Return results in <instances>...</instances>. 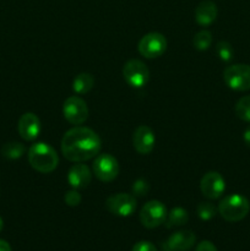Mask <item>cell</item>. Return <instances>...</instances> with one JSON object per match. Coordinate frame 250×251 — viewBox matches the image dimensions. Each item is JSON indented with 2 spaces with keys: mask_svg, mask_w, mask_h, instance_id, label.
Instances as JSON below:
<instances>
[{
  "mask_svg": "<svg viewBox=\"0 0 250 251\" xmlns=\"http://www.w3.org/2000/svg\"><path fill=\"white\" fill-rule=\"evenodd\" d=\"M102 141L92 129L77 126L68 130L61 139V153L68 161L82 163L100 154Z\"/></svg>",
  "mask_w": 250,
  "mask_h": 251,
  "instance_id": "6da1fadb",
  "label": "cell"
},
{
  "mask_svg": "<svg viewBox=\"0 0 250 251\" xmlns=\"http://www.w3.org/2000/svg\"><path fill=\"white\" fill-rule=\"evenodd\" d=\"M28 163L34 171L42 174L51 173L58 167L59 157L55 150L48 144L37 142L28 150Z\"/></svg>",
  "mask_w": 250,
  "mask_h": 251,
  "instance_id": "7a4b0ae2",
  "label": "cell"
},
{
  "mask_svg": "<svg viewBox=\"0 0 250 251\" xmlns=\"http://www.w3.org/2000/svg\"><path fill=\"white\" fill-rule=\"evenodd\" d=\"M221 217L227 222H239L244 220L250 211V202L245 196L232 194L221 200L217 207Z\"/></svg>",
  "mask_w": 250,
  "mask_h": 251,
  "instance_id": "3957f363",
  "label": "cell"
},
{
  "mask_svg": "<svg viewBox=\"0 0 250 251\" xmlns=\"http://www.w3.org/2000/svg\"><path fill=\"white\" fill-rule=\"evenodd\" d=\"M223 80L225 85L234 91L250 90V65L234 64L223 71Z\"/></svg>",
  "mask_w": 250,
  "mask_h": 251,
  "instance_id": "277c9868",
  "label": "cell"
},
{
  "mask_svg": "<svg viewBox=\"0 0 250 251\" xmlns=\"http://www.w3.org/2000/svg\"><path fill=\"white\" fill-rule=\"evenodd\" d=\"M93 174L98 180L103 183H110L119 174V163L117 158L109 153L97 154L92 164Z\"/></svg>",
  "mask_w": 250,
  "mask_h": 251,
  "instance_id": "5b68a950",
  "label": "cell"
},
{
  "mask_svg": "<svg viewBox=\"0 0 250 251\" xmlns=\"http://www.w3.org/2000/svg\"><path fill=\"white\" fill-rule=\"evenodd\" d=\"M167 208L161 201L152 200L145 203L140 212V222L147 229H153L163 225L167 220Z\"/></svg>",
  "mask_w": 250,
  "mask_h": 251,
  "instance_id": "8992f818",
  "label": "cell"
},
{
  "mask_svg": "<svg viewBox=\"0 0 250 251\" xmlns=\"http://www.w3.org/2000/svg\"><path fill=\"white\" fill-rule=\"evenodd\" d=\"M139 53L147 59H154L164 54L167 49V39L159 32H150L139 42Z\"/></svg>",
  "mask_w": 250,
  "mask_h": 251,
  "instance_id": "52a82bcc",
  "label": "cell"
},
{
  "mask_svg": "<svg viewBox=\"0 0 250 251\" xmlns=\"http://www.w3.org/2000/svg\"><path fill=\"white\" fill-rule=\"evenodd\" d=\"M123 76L126 83L131 87H144L150 78V71L146 64L137 59L126 61L123 66Z\"/></svg>",
  "mask_w": 250,
  "mask_h": 251,
  "instance_id": "ba28073f",
  "label": "cell"
},
{
  "mask_svg": "<svg viewBox=\"0 0 250 251\" xmlns=\"http://www.w3.org/2000/svg\"><path fill=\"white\" fill-rule=\"evenodd\" d=\"M63 114L66 122H69L70 124L75 125V126L82 125L88 118L87 103L78 96H71V97L66 98V100L64 102Z\"/></svg>",
  "mask_w": 250,
  "mask_h": 251,
  "instance_id": "9c48e42d",
  "label": "cell"
},
{
  "mask_svg": "<svg viewBox=\"0 0 250 251\" xmlns=\"http://www.w3.org/2000/svg\"><path fill=\"white\" fill-rule=\"evenodd\" d=\"M105 207L113 215L119 217H129L136 210V199L131 194H114L107 199Z\"/></svg>",
  "mask_w": 250,
  "mask_h": 251,
  "instance_id": "30bf717a",
  "label": "cell"
},
{
  "mask_svg": "<svg viewBox=\"0 0 250 251\" xmlns=\"http://www.w3.org/2000/svg\"><path fill=\"white\" fill-rule=\"evenodd\" d=\"M200 190L202 195L208 200H216L225 193V179L218 172H208L201 178Z\"/></svg>",
  "mask_w": 250,
  "mask_h": 251,
  "instance_id": "8fae6325",
  "label": "cell"
},
{
  "mask_svg": "<svg viewBox=\"0 0 250 251\" xmlns=\"http://www.w3.org/2000/svg\"><path fill=\"white\" fill-rule=\"evenodd\" d=\"M17 131L20 136L26 141H33L41 132V122L34 113H25L20 117L17 123Z\"/></svg>",
  "mask_w": 250,
  "mask_h": 251,
  "instance_id": "7c38bea8",
  "label": "cell"
},
{
  "mask_svg": "<svg viewBox=\"0 0 250 251\" xmlns=\"http://www.w3.org/2000/svg\"><path fill=\"white\" fill-rule=\"evenodd\" d=\"M154 142H156L154 132L147 125H140L132 135V145L140 154L151 153L154 147Z\"/></svg>",
  "mask_w": 250,
  "mask_h": 251,
  "instance_id": "4fadbf2b",
  "label": "cell"
},
{
  "mask_svg": "<svg viewBox=\"0 0 250 251\" xmlns=\"http://www.w3.org/2000/svg\"><path fill=\"white\" fill-rule=\"evenodd\" d=\"M68 181L73 189H85L92 181V172L86 164L76 163L69 169Z\"/></svg>",
  "mask_w": 250,
  "mask_h": 251,
  "instance_id": "5bb4252c",
  "label": "cell"
},
{
  "mask_svg": "<svg viewBox=\"0 0 250 251\" xmlns=\"http://www.w3.org/2000/svg\"><path fill=\"white\" fill-rule=\"evenodd\" d=\"M196 237L191 230H179L168 238L166 247L172 251H188L194 247Z\"/></svg>",
  "mask_w": 250,
  "mask_h": 251,
  "instance_id": "9a60e30c",
  "label": "cell"
},
{
  "mask_svg": "<svg viewBox=\"0 0 250 251\" xmlns=\"http://www.w3.org/2000/svg\"><path fill=\"white\" fill-rule=\"evenodd\" d=\"M217 6L211 0H203L195 10V20L200 26H210L217 17Z\"/></svg>",
  "mask_w": 250,
  "mask_h": 251,
  "instance_id": "2e32d148",
  "label": "cell"
},
{
  "mask_svg": "<svg viewBox=\"0 0 250 251\" xmlns=\"http://www.w3.org/2000/svg\"><path fill=\"white\" fill-rule=\"evenodd\" d=\"M93 85H95L93 76L88 73H81L74 78L73 90L77 95H86V93L92 90Z\"/></svg>",
  "mask_w": 250,
  "mask_h": 251,
  "instance_id": "e0dca14e",
  "label": "cell"
},
{
  "mask_svg": "<svg viewBox=\"0 0 250 251\" xmlns=\"http://www.w3.org/2000/svg\"><path fill=\"white\" fill-rule=\"evenodd\" d=\"M189 221L188 211L184 210L183 207H174L171 210V212L167 215L166 226L167 228L173 227H181V226L186 225Z\"/></svg>",
  "mask_w": 250,
  "mask_h": 251,
  "instance_id": "ac0fdd59",
  "label": "cell"
},
{
  "mask_svg": "<svg viewBox=\"0 0 250 251\" xmlns=\"http://www.w3.org/2000/svg\"><path fill=\"white\" fill-rule=\"evenodd\" d=\"M26 149L21 142H7L1 147L2 157L7 159H17L22 157Z\"/></svg>",
  "mask_w": 250,
  "mask_h": 251,
  "instance_id": "d6986e66",
  "label": "cell"
},
{
  "mask_svg": "<svg viewBox=\"0 0 250 251\" xmlns=\"http://www.w3.org/2000/svg\"><path fill=\"white\" fill-rule=\"evenodd\" d=\"M193 44L198 50L203 51L207 50L212 44V33L207 29H202V31L198 32L193 38Z\"/></svg>",
  "mask_w": 250,
  "mask_h": 251,
  "instance_id": "ffe728a7",
  "label": "cell"
},
{
  "mask_svg": "<svg viewBox=\"0 0 250 251\" xmlns=\"http://www.w3.org/2000/svg\"><path fill=\"white\" fill-rule=\"evenodd\" d=\"M235 114L243 122L250 123V96H244L235 104Z\"/></svg>",
  "mask_w": 250,
  "mask_h": 251,
  "instance_id": "44dd1931",
  "label": "cell"
},
{
  "mask_svg": "<svg viewBox=\"0 0 250 251\" xmlns=\"http://www.w3.org/2000/svg\"><path fill=\"white\" fill-rule=\"evenodd\" d=\"M196 212H198L199 218H200L201 221H210L216 216L217 208L215 207L213 203L205 201V202L199 203L198 207H196Z\"/></svg>",
  "mask_w": 250,
  "mask_h": 251,
  "instance_id": "7402d4cb",
  "label": "cell"
},
{
  "mask_svg": "<svg viewBox=\"0 0 250 251\" xmlns=\"http://www.w3.org/2000/svg\"><path fill=\"white\" fill-rule=\"evenodd\" d=\"M216 51H217L218 58L222 61H230L233 59V55H234L233 47L225 41L218 42L217 47H216Z\"/></svg>",
  "mask_w": 250,
  "mask_h": 251,
  "instance_id": "603a6c76",
  "label": "cell"
},
{
  "mask_svg": "<svg viewBox=\"0 0 250 251\" xmlns=\"http://www.w3.org/2000/svg\"><path fill=\"white\" fill-rule=\"evenodd\" d=\"M149 191L150 185L146 180H144V179H137V180L132 184V194H134V196L147 195Z\"/></svg>",
  "mask_w": 250,
  "mask_h": 251,
  "instance_id": "cb8c5ba5",
  "label": "cell"
},
{
  "mask_svg": "<svg viewBox=\"0 0 250 251\" xmlns=\"http://www.w3.org/2000/svg\"><path fill=\"white\" fill-rule=\"evenodd\" d=\"M81 200H82V198H81V195L77 193L76 189H73V190L68 191V193L65 194V196H64V201H65V203L68 206H71V207H75V206L80 205Z\"/></svg>",
  "mask_w": 250,
  "mask_h": 251,
  "instance_id": "d4e9b609",
  "label": "cell"
},
{
  "mask_svg": "<svg viewBox=\"0 0 250 251\" xmlns=\"http://www.w3.org/2000/svg\"><path fill=\"white\" fill-rule=\"evenodd\" d=\"M131 251H157L156 247L150 242H139L132 247Z\"/></svg>",
  "mask_w": 250,
  "mask_h": 251,
  "instance_id": "484cf974",
  "label": "cell"
},
{
  "mask_svg": "<svg viewBox=\"0 0 250 251\" xmlns=\"http://www.w3.org/2000/svg\"><path fill=\"white\" fill-rule=\"evenodd\" d=\"M195 251H217V249H216V247L211 242L203 240V242H201L200 244L196 247Z\"/></svg>",
  "mask_w": 250,
  "mask_h": 251,
  "instance_id": "4316f807",
  "label": "cell"
},
{
  "mask_svg": "<svg viewBox=\"0 0 250 251\" xmlns=\"http://www.w3.org/2000/svg\"><path fill=\"white\" fill-rule=\"evenodd\" d=\"M0 251H12L11 250V247H10V244L7 242H5V240L0 239Z\"/></svg>",
  "mask_w": 250,
  "mask_h": 251,
  "instance_id": "83f0119b",
  "label": "cell"
},
{
  "mask_svg": "<svg viewBox=\"0 0 250 251\" xmlns=\"http://www.w3.org/2000/svg\"><path fill=\"white\" fill-rule=\"evenodd\" d=\"M243 139H244V142L247 144V146L250 147V126L248 127L244 131V135H243Z\"/></svg>",
  "mask_w": 250,
  "mask_h": 251,
  "instance_id": "f1b7e54d",
  "label": "cell"
},
{
  "mask_svg": "<svg viewBox=\"0 0 250 251\" xmlns=\"http://www.w3.org/2000/svg\"><path fill=\"white\" fill-rule=\"evenodd\" d=\"M2 228H4V221H2V218L0 217V232L2 230Z\"/></svg>",
  "mask_w": 250,
  "mask_h": 251,
  "instance_id": "f546056e",
  "label": "cell"
},
{
  "mask_svg": "<svg viewBox=\"0 0 250 251\" xmlns=\"http://www.w3.org/2000/svg\"><path fill=\"white\" fill-rule=\"evenodd\" d=\"M163 251H172V250H169V249H168V248H167V247H166V245H164V247H163Z\"/></svg>",
  "mask_w": 250,
  "mask_h": 251,
  "instance_id": "4dcf8cb0",
  "label": "cell"
}]
</instances>
